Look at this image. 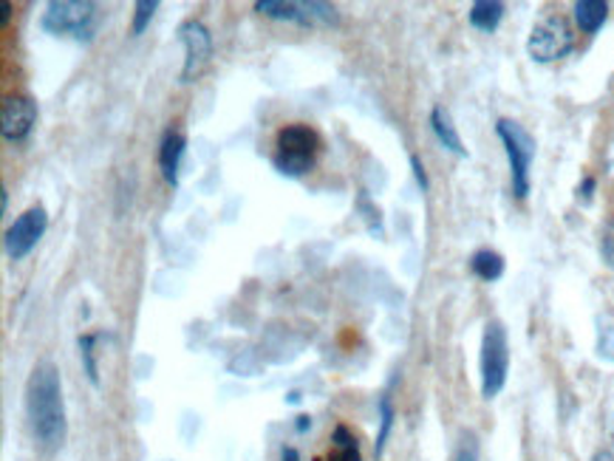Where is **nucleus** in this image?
<instances>
[{
  "label": "nucleus",
  "instance_id": "nucleus-12",
  "mask_svg": "<svg viewBox=\"0 0 614 461\" xmlns=\"http://www.w3.org/2000/svg\"><path fill=\"white\" fill-rule=\"evenodd\" d=\"M430 128H433L437 139L442 142V148H448L451 153H456V157H467V150H464L462 139H459L456 134V125H453L451 114H448L442 105H437V108L430 111Z\"/></svg>",
  "mask_w": 614,
  "mask_h": 461
},
{
  "label": "nucleus",
  "instance_id": "nucleus-14",
  "mask_svg": "<svg viewBox=\"0 0 614 461\" xmlns=\"http://www.w3.org/2000/svg\"><path fill=\"white\" fill-rule=\"evenodd\" d=\"M467 18H471L473 28L490 34L499 28L501 18H505V3H499V0H476Z\"/></svg>",
  "mask_w": 614,
  "mask_h": 461
},
{
  "label": "nucleus",
  "instance_id": "nucleus-8",
  "mask_svg": "<svg viewBox=\"0 0 614 461\" xmlns=\"http://www.w3.org/2000/svg\"><path fill=\"white\" fill-rule=\"evenodd\" d=\"M48 230V212L43 210L40 204L37 207H28L23 216L14 218V224L9 227L7 235H3V246H7L9 261H23L28 252L40 244V238Z\"/></svg>",
  "mask_w": 614,
  "mask_h": 461
},
{
  "label": "nucleus",
  "instance_id": "nucleus-15",
  "mask_svg": "<svg viewBox=\"0 0 614 461\" xmlns=\"http://www.w3.org/2000/svg\"><path fill=\"white\" fill-rule=\"evenodd\" d=\"M471 269L476 278L493 284V280H499L505 275V258L496 250H478L471 258Z\"/></svg>",
  "mask_w": 614,
  "mask_h": 461
},
{
  "label": "nucleus",
  "instance_id": "nucleus-7",
  "mask_svg": "<svg viewBox=\"0 0 614 461\" xmlns=\"http://www.w3.org/2000/svg\"><path fill=\"white\" fill-rule=\"evenodd\" d=\"M255 12L267 14L273 21H289L298 26H335L337 9L332 3H321V0H301V3H280V0H258Z\"/></svg>",
  "mask_w": 614,
  "mask_h": 461
},
{
  "label": "nucleus",
  "instance_id": "nucleus-20",
  "mask_svg": "<svg viewBox=\"0 0 614 461\" xmlns=\"http://www.w3.org/2000/svg\"><path fill=\"white\" fill-rule=\"evenodd\" d=\"M451 461H478V439H476V434H471V430H464V434L459 436V445H456V450H453V459Z\"/></svg>",
  "mask_w": 614,
  "mask_h": 461
},
{
  "label": "nucleus",
  "instance_id": "nucleus-11",
  "mask_svg": "<svg viewBox=\"0 0 614 461\" xmlns=\"http://www.w3.org/2000/svg\"><path fill=\"white\" fill-rule=\"evenodd\" d=\"M187 139L178 128H167L162 136V145H159V170H162L164 182L171 187H178V168H182V159H185Z\"/></svg>",
  "mask_w": 614,
  "mask_h": 461
},
{
  "label": "nucleus",
  "instance_id": "nucleus-21",
  "mask_svg": "<svg viewBox=\"0 0 614 461\" xmlns=\"http://www.w3.org/2000/svg\"><path fill=\"white\" fill-rule=\"evenodd\" d=\"M410 168H414V176H417V184L422 187V193H428V173H425L419 157H410Z\"/></svg>",
  "mask_w": 614,
  "mask_h": 461
},
{
  "label": "nucleus",
  "instance_id": "nucleus-13",
  "mask_svg": "<svg viewBox=\"0 0 614 461\" xmlns=\"http://www.w3.org/2000/svg\"><path fill=\"white\" fill-rule=\"evenodd\" d=\"M609 21V3L603 0H578L575 3V23L583 34H598Z\"/></svg>",
  "mask_w": 614,
  "mask_h": 461
},
{
  "label": "nucleus",
  "instance_id": "nucleus-16",
  "mask_svg": "<svg viewBox=\"0 0 614 461\" xmlns=\"http://www.w3.org/2000/svg\"><path fill=\"white\" fill-rule=\"evenodd\" d=\"M332 445H335V453L332 459H314V461H362L360 456V441L346 425H337L335 434H332Z\"/></svg>",
  "mask_w": 614,
  "mask_h": 461
},
{
  "label": "nucleus",
  "instance_id": "nucleus-25",
  "mask_svg": "<svg viewBox=\"0 0 614 461\" xmlns=\"http://www.w3.org/2000/svg\"><path fill=\"white\" fill-rule=\"evenodd\" d=\"M592 461H614V453H609V450H598Z\"/></svg>",
  "mask_w": 614,
  "mask_h": 461
},
{
  "label": "nucleus",
  "instance_id": "nucleus-2",
  "mask_svg": "<svg viewBox=\"0 0 614 461\" xmlns=\"http://www.w3.org/2000/svg\"><path fill=\"white\" fill-rule=\"evenodd\" d=\"M275 168L278 173L289 178H301L306 176L309 170L314 168V157L321 150V139L314 134L309 125H287V128L278 130V139H275Z\"/></svg>",
  "mask_w": 614,
  "mask_h": 461
},
{
  "label": "nucleus",
  "instance_id": "nucleus-27",
  "mask_svg": "<svg viewBox=\"0 0 614 461\" xmlns=\"http://www.w3.org/2000/svg\"><path fill=\"white\" fill-rule=\"evenodd\" d=\"M0 204H3V212H7V207H9V191H7V187H0Z\"/></svg>",
  "mask_w": 614,
  "mask_h": 461
},
{
  "label": "nucleus",
  "instance_id": "nucleus-3",
  "mask_svg": "<svg viewBox=\"0 0 614 461\" xmlns=\"http://www.w3.org/2000/svg\"><path fill=\"white\" fill-rule=\"evenodd\" d=\"M43 32L89 43L96 26V3L91 0H51L43 12Z\"/></svg>",
  "mask_w": 614,
  "mask_h": 461
},
{
  "label": "nucleus",
  "instance_id": "nucleus-1",
  "mask_svg": "<svg viewBox=\"0 0 614 461\" xmlns=\"http://www.w3.org/2000/svg\"><path fill=\"white\" fill-rule=\"evenodd\" d=\"M26 416L32 436L43 450H57L66 441V400L55 362H37L26 382Z\"/></svg>",
  "mask_w": 614,
  "mask_h": 461
},
{
  "label": "nucleus",
  "instance_id": "nucleus-18",
  "mask_svg": "<svg viewBox=\"0 0 614 461\" xmlns=\"http://www.w3.org/2000/svg\"><path fill=\"white\" fill-rule=\"evenodd\" d=\"M380 422H383V428H380V436H376V448H374L376 459L383 456L385 441H389V436H391V425H394V407H391L389 394H385L383 400H380Z\"/></svg>",
  "mask_w": 614,
  "mask_h": 461
},
{
  "label": "nucleus",
  "instance_id": "nucleus-24",
  "mask_svg": "<svg viewBox=\"0 0 614 461\" xmlns=\"http://www.w3.org/2000/svg\"><path fill=\"white\" fill-rule=\"evenodd\" d=\"M280 461H301V456H298V450L294 448H283L280 450Z\"/></svg>",
  "mask_w": 614,
  "mask_h": 461
},
{
  "label": "nucleus",
  "instance_id": "nucleus-19",
  "mask_svg": "<svg viewBox=\"0 0 614 461\" xmlns=\"http://www.w3.org/2000/svg\"><path fill=\"white\" fill-rule=\"evenodd\" d=\"M134 9H137V14H134V26H130V34H134V37H139V34H142L144 28L151 26V21H153V14H157L159 3H157V0H139V3Z\"/></svg>",
  "mask_w": 614,
  "mask_h": 461
},
{
  "label": "nucleus",
  "instance_id": "nucleus-23",
  "mask_svg": "<svg viewBox=\"0 0 614 461\" xmlns=\"http://www.w3.org/2000/svg\"><path fill=\"white\" fill-rule=\"evenodd\" d=\"M9 21H12V3H3V7H0V23L9 26Z\"/></svg>",
  "mask_w": 614,
  "mask_h": 461
},
{
  "label": "nucleus",
  "instance_id": "nucleus-26",
  "mask_svg": "<svg viewBox=\"0 0 614 461\" xmlns=\"http://www.w3.org/2000/svg\"><path fill=\"white\" fill-rule=\"evenodd\" d=\"M592 191H594V178H587V182H583V196H592Z\"/></svg>",
  "mask_w": 614,
  "mask_h": 461
},
{
  "label": "nucleus",
  "instance_id": "nucleus-10",
  "mask_svg": "<svg viewBox=\"0 0 614 461\" xmlns=\"http://www.w3.org/2000/svg\"><path fill=\"white\" fill-rule=\"evenodd\" d=\"M37 119V105L32 96H7L3 100V111H0V130L7 142H23Z\"/></svg>",
  "mask_w": 614,
  "mask_h": 461
},
{
  "label": "nucleus",
  "instance_id": "nucleus-9",
  "mask_svg": "<svg viewBox=\"0 0 614 461\" xmlns=\"http://www.w3.org/2000/svg\"><path fill=\"white\" fill-rule=\"evenodd\" d=\"M178 41L185 46V68H182V82H193L201 68L210 62L212 55V37L205 23L187 21L178 26Z\"/></svg>",
  "mask_w": 614,
  "mask_h": 461
},
{
  "label": "nucleus",
  "instance_id": "nucleus-22",
  "mask_svg": "<svg viewBox=\"0 0 614 461\" xmlns=\"http://www.w3.org/2000/svg\"><path fill=\"white\" fill-rule=\"evenodd\" d=\"M294 428H298V434H306V430L312 428V419H309L306 414L298 416V422H294Z\"/></svg>",
  "mask_w": 614,
  "mask_h": 461
},
{
  "label": "nucleus",
  "instance_id": "nucleus-17",
  "mask_svg": "<svg viewBox=\"0 0 614 461\" xmlns=\"http://www.w3.org/2000/svg\"><path fill=\"white\" fill-rule=\"evenodd\" d=\"M96 334H82L80 337V357H82V366H85V373H89L91 385H100V373H96V362H94V343H96Z\"/></svg>",
  "mask_w": 614,
  "mask_h": 461
},
{
  "label": "nucleus",
  "instance_id": "nucleus-4",
  "mask_svg": "<svg viewBox=\"0 0 614 461\" xmlns=\"http://www.w3.org/2000/svg\"><path fill=\"white\" fill-rule=\"evenodd\" d=\"M507 373H510V343L501 320H490L482 337V396L496 400L505 391Z\"/></svg>",
  "mask_w": 614,
  "mask_h": 461
},
{
  "label": "nucleus",
  "instance_id": "nucleus-6",
  "mask_svg": "<svg viewBox=\"0 0 614 461\" xmlns=\"http://www.w3.org/2000/svg\"><path fill=\"white\" fill-rule=\"evenodd\" d=\"M575 48V32L564 14H549L544 21L535 23L530 41H526V51L535 62H553L567 57Z\"/></svg>",
  "mask_w": 614,
  "mask_h": 461
},
{
  "label": "nucleus",
  "instance_id": "nucleus-5",
  "mask_svg": "<svg viewBox=\"0 0 614 461\" xmlns=\"http://www.w3.org/2000/svg\"><path fill=\"white\" fill-rule=\"evenodd\" d=\"M496 134H499L501 145L507 150V162H510V178L512 193L515 198L530 196V168L535 159V139L526 128H521L512 119H499L496 123Z\"/></svg>",
  "mask_w": 614,
  "mask_h": 461
}]
</instances>
